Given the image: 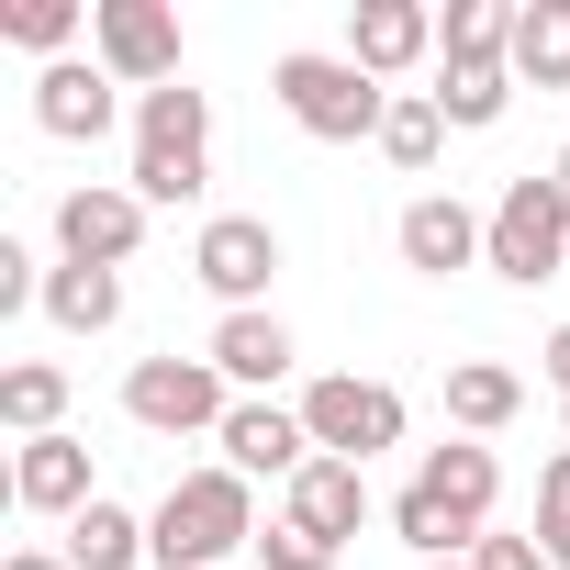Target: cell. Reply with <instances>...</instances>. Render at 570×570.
<instances>
[{"instance_id": "obj_1", "label": "cell", "mask_w": 570, "mask_h": 570, "mask_svg": "<svg viewBox=\"0 0 570 570\" xmlns=\"http://www.w3.org/2000/svg\"><path fill=\"white\" fill-rule=\"evenodd\" d=\"M492 503H503V459H492L481 436H448V448H425L414 481L392 492V537L414 548V570H425V559H470V548L492 537Z\"/></svg>"}, {"instance_id": "obj_2", "label": "cell", "mask_w": 570, "mask_h": 570, "mask_svg": "<svg viewBox=\"0 0 570 570\" xmlns=\"http://www.w3.org/2000/svg\"><path fill=\"white\" fill-rule=\"evenodd\" d=\"M235 548H257V481L246 470H179L146 514V559L157 570H224Z\"/></svg>"}, {"instance_id": "obj_3", "label": "cell", "mask_w": 570, "mask_h": 570, "mask_svg": "<svg viewBox=\"0 0 570 570\" xmlns=\"http://www.w3.org/2000/svg\"><path fill=\"white\" fill-rule=\"evenodd\" d=\"M124 190L146 202V213H179V202H202L213 190V90H146L135 101V168H124Z\"/></svg>"}, {"instance_id": "obj_4", "label": "cell", "mask_w": 570, "mask_h": 570, "mask_svg": "<svg viewBox=\"0 0 570 570\" xmlns=\"http://www.w3.org/2000/svg\"><path fill=\"white\" fill-rule=\"evenodd\" d=\"M268 90H279V112H292L314 146H381V124H392V90H381L347 46H336V57H325V46H292V57L268 68Z\"/></svg>"}, {"instance_id": "obj_5", "label": "cell", "mask_w": 570, "mask_h": 570, "mask_svg": "<svg viewBox=\"0 0 570 570\" xmlns=\"http://www.w3.org/2000/svg\"><path fill=\"white\" fill-rule=\"evenodd\" d=\"M481 268L514 279V292H537V279H570V202H559V179H503Z\"/></svg>"}, {"instance_id": "obj_6", "label": "cell", "mask_w": 570, "mask_h": 570, "mask_svg": "<svg viewBox=\"0 0 570 570\" xmlns=\"http://www.w3.org/2000/svg\"><path fill=\"white\" fill-rule=\"evenodd\" d=\"M124 414L146 425V436H224V414H235V381L213 370V358H135L124 370Z\"/></svg>"}, {"instance_id": "obj_7", "label": "cell", "mask_w": 570, "mask_h": 570, "mask_svg": "<svg viewBox=\"0 0 570 570\" xmlns=\"http://www.w3.org/2000/svg\"><path fill=\"white\" fill-rule=\"evenodd\" d=\"M303 425H314V459H381V448H403V392L392 381H358V370H325L314 392H303Z\"/></svg>"}, {"instance_id": "obj_8", "label": "cell", "mask_w": 570, "mask_h": 570, "mask_svg": "<svg viewBox=\"0 0 570 570\" xmlns=\"http://www.w3.org/2000/svg\"><path fill=\"white\" fill-rule=\"evenodd\" d=\"M190 279L224 314H268V279H279V224L268 213H213L190 235Z\"/></svg>"}, {"instance_id": "obj_9", "label": "cell", "mask_w": 570, "mask_h": 570, "mask_svg": "<svg viewBox=\"0 0 570 570\" xmlns=\"http://www.w3.org/2000/svg\"><path fill=\"white\" fill-rule=\"evenodd\" d=\"M90 57L146 101V90H179V12L168 0H90Z\"/></svg>"}, {"instance_id": "obj_10", "label": "cell", "mask_w": 570, "mask_h": 570, "mask_svg": "<svg viewBox=\"0 0 570 570\" xmlns=\"http://www.w3.org/2000/svg\"><path fill=\"white\" fill-rule=\"evenodd\" d=\"M135 246H146V202L124 179H90V190L57 202V257L68 268H135Z\"/></svg>"}, {"instance_id": "obj_11", "label": "cell", "mask_w": 570, "mask_h": 570, "mask_svg": "<svg viewBox=\"0 0 570 570\" xmlns=\"http://www.w3.org/2000/svg\"><path fill=\"white\" fill-rule=\"evenodd\" d=\"M392 246H403V268H414V279H459V268L492 246V213H470L459 190H414V202H403V224H392Z\"/></svg>"}, {"instance_id": "obj_12", "label": "cell", "mask_w": 570, "mask_h": 570, "mask_svg": "<svg viewBox=\"0 0 570 570\" xmlns=\"http://www.w3.org/2000/svg\"><path fill=\"white\" fill-rule=\"evenodd\" d=\"M213 448H224V470H246V481H279V492H292V481L314 470V425H303V403H235Z\"/></svg>"}, {"instance_id": "obj_13", "label": "cell", "mask_w": 570, "mask_h": 570, "mask_svg": "<svg viewBox=\"0 0 570 570\" xmlns=\"http://www.w3.org/2000/svg\"><path fill=\"white\" fill-rule=\"evenodd\" d=\"M112 90H124V79H112L101 57H57V68H35V124H46L57 146H101V135L124 124Z\"/></svg>"}, {"instance_id": "obj_14", "label": "cell", "mask_w": 570, "mask_h": 570, "mask_svg": "<svg viewBox=\"0 0 570 570\" xmlns=\"http://www.w3.org/2000/svg\"><path fill=\"white\" fill-rule=\"evenodd\" d=\"M12 503L23 514H57V525H79L90 503H101V481H90V448L57 425V436H35V448H12Z\"/></svg>"}, {"instance_id": "obj_15", "label": "cell", "mask_w": 570, "mask_h": 570, "mask_svg": "<svg viewBox=\"0 0 570 570\" xmlns=\"http://www.w3.org/2000/svg\"><path fill=\"white\" fill-rule=\"evenodd\" d=\"M347 57L392 90L403 68H425V57H436V12H425V0H358V12H347Z\"/></svg>"}, {"instance_id": "obj_16", "label": "cell", "mask_w": 570, "mask_h": 570, "mask_svg": "<svg viewBox=\"0 0 570 570\" xmlns=\"http://www.w3.org/2000/svg\"><path fill=\"white\" fill-rule=\"evenodd\" d=\"M202 358L235 381V403H268L279 381H292V358H303V347H292V325H279V314H224Z\"/></svg>"}, {"instance_id": "obj_17", "label": "cell", "mask_w": 570, "mask_h": 570, "mask_svg": "<svg viewBox=\"0 0 570 570\" xmlns=\"http://www.w3.org/2000/svg\"><path fill=\"white\" fill-rule=\"evenodd\" d=\"M279 514H292L303 537H325V548H347V537L370 525V470H358V459H314L292 492H279Z\"/></svg>"}, {"instance_id": "obj_18", "label": "cell", "mask_w": 570, "mask_h": 570, "mask_svg": "<svg viewBox=\"0 0 570 570\" xmlns=\"http://www.w3.org/2000/svg\"><path fill=\"white\" fill-rule=\"evenodd\" d=\"M46 325L57 336H112L124 325V268H46Z\"/></svg>"}, {"instance_id": "obj_19", "label": "cell", "mask_w": 570, "mask_h": 570, "mask_svg": "<svg viewBox=\"0 0 570 570\" xmlns=\"http://www.w3.org/2000/svg\"><path fill=\"white\" fill-rule=\"evenodd\" d=\"M514 414H525V381H514L503 358H459V370H448V425H459V436H503Z\"/></svg>"}, {"instance_id": "obj_20", "label": "cell", "mask_w": 570, "mask_h": 570, "mask_svg": "<svg viewBox=\"0 0 570 570\" xmlns=\"http://www.w3.org/2000/svg\"><path fill=\"white\" fill-rule=\"evenodd\" d=\"M514 68V0H448L436 23V68Z\"/></svg>"}, {"instance_id": "obj_21", "label": "cell", "mask_w": 570, "mask_h": 570, "mask_svg": "<svg viewBox=\"0 0 570 570\" xmlns=\"http://www.w3.org/2000/svg\"><path fill=\"white\" fill-rule=\"evenodd\" d=\"M0 425H12L23 448L57 436V425H68V370H57V358H12V370H0Z\"/></svg>"}, {"instance_id": "obj_22", "label": "cell", "mask_w": 570, "mask_h": 570, "mask_svg": "<svg viewBox=\"0 0 570 570\" xmlns=\"http://www.w3.org/2000/svg\"><path fill=\"white\" fill-rule=\"evenodd\" d=\"M68 570H157V559H146V514H124V503L101 492V503L68 525Z\"/></svg>"}, {"instance_id": "obj_23", "label": "cell", "mask_w": 570, "mask_h": 570, "mask_svg": "<svg viewBox=\"0 0 570 570\" xmlns=\"http://www.w3.org/2000/svg\"><path fill=\"white\" fill-rule=\"evenodd\" d=\"M514 79L570 90V0H514Z\"/></svg>"}, {"instance_id": "obj_24", "label": "cell", "mask_w": 570, "mask_h": 570, "mask_svg": "<svg viewBox=\"0 0 570 570\" xmlns=\"http://www.w3.org/2000/svg\"><path fill=\"white\" fill-rule=\"evenodd\" d=\"M436 112H448L459 135L503 124V112H514V68H503V57H492V68H436Z\"/></svg>"}, {"instance_id": "obj_25", "label": "cell", "mask_w": 570, "mask_h": 570, "mask_svg": "<svg viewBox=\"0 0 570 570\" xmlns=\"http://www.w3.org/2000/svg\"><path fill=\"white\" fill-rule=\"evenodd\" d=\"M436 146H448V112H436V90H392V124H381V157H392L403 179H425V168H436Z\"/></svg>"}, {"instance_id": "obj_26", "label": "cell", "mask_w": 570, "mask_h": 570, "mask_svg": "<svg viewBox=\"0 0 570 570\" xmlns=\"http://www.w3.org/2000/svg\"><path fill=\"white\" fill-rule=\"evenodd\" d=\"M79 23H90L79 0H0V35H12L23 57H46V68H57V57L79 46Z\"/></svg>"}, {"instance_id": "obj_27", "label": "cell", "mask_w": 570, "mask_h": 570, "mask_svg": "<svg viewBox=\"0 0 570 570\" xmlns=\"http://www.w3.org/2000/svg\"><path fill=\"white\" fill-rule=\"evenodd\" d=\"M537 548H548V559L570 570V448H559V459L537 470Z\"/></svg>"}, {"instance_id": "obj_28", "label": "cell", "mask_w": 570, "mask_h": 570, "mask_svg": "<svg viewBox=\"0 0 570 570\" xmlns=\"http://www.w3.org/2000/svg\"><path fill=\"white\" fill-rule=\"evenodd\" d=\"M257 559H268V570H336L347 548H325V537H303L292 514H268V525H257Z\"/></svg>"}, {"instance_id": "obj_29", "label": "cell", "mask_w": 570, "mask_h": 570, "mask_svg": "<svg viewBox=\"0 0 570 570\" xmlns=\"http://www.w3.org/2000/svg\"><path fill=\"white\" fill-rule=\"evenodd\" d=\"M23 303H46V268H35L12 235H0V314H23Z\"/></svg>"}, {"instance_id": "obj_30", "label": "cell", "mask_w": 570, "mask_h": 570, "mask_svg": "<svg viewBox=\"0 0 570 570\" xmlns=\"http://www.w3.org/2000/svg\"><path fill=\"white\" fill-rule=\"evenodd\" d=\"M470 570H559V559H548L537 537H503V525H492V537L470 548Z\"/></svg>"}, {"instance_id": "obj_31", "label": "cell", "mask_w": 570, "mask_h": 570, "mask_svg": "<svg viewBox=\"0 0 570 570\" xmlns=\"http://www.w3.org/2000/svg\"><path fill=\"white\" fill-rule=\"evenodd\" d=\"M537 370H548V392H570V325L548 336V358H537Z\"/></svg>"}, {"instance_id": "obj_32", "label": "cell", "mask_w": 570, "mask_h": 570, "mask_svg": "<svg viewBox=\"0 0 570 570\" xmlns=\"http://www.w3.org/2000/svg\"><path fill=\"white\" fill-rule=\"evenodd\" d=\"M0 570H68V548H12Z\"/></svg>"}, {"instance_id": "obj_33", "label": "cell", "mask_w": 570, "mask_h": 570, "mask_svg": "<svg viewBox=\"0 0 570 570\" xmlns=\"http://www.w3.org/2000/svg\"><path fill=\"white\" fill-rule=\"evenodd\" d=\"M548 179H559V202H570V146H559V157H548Z\"/></svg>"}, {"instance_id": "obj_34", "label": "cell", "mask_w": 570, "mask_h": 570, "mask_svg": "<svg viewBox=\"0 0 570 570\" xmlns=\"http://www.w3.org/2000/svg\"><path fill=\"white\" fill-rule=\"evenodd\" d=\"M425 570H470V559H425Z\"/></svg>"}, {"instance_id": "obj_35", "label": "cell", "mask_w": 570, "mask_h": 570, "mask_svg": "<svg viewBox=\"0 0 570 570\" xmlns=\"http://www.w3.org/2000/svg\"><path fill=\"white\" fill-rule=\"evenodd\" d=\"M559 425H570V392H559Z\"/></svg>"}]
</instances>
